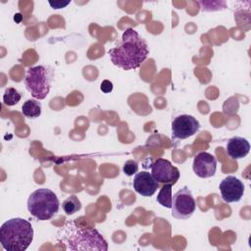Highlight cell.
Returning a JSON list of instances; mask_svg holds the SVG:
<instances>
[{"mask_svg":"<svg viewBox=\"0 0 251 251\" xmlns=\"http://www.w3.org/2000/svg\"><path fill=\"white\" fill-rule=\"evenodd\" d=\"M111 62L125 71L134 70L141 66L149 55L146 40L132 27H127L118 46L108 51Z\"/></svg>","mask_w":251,"mask_h":251,"instance_id":"cell-1","label":"cell"},{"mask_svg":"<svg viewBox=\"0 0 251 251\" xmlns=\"http://www.w3.org/2000/svg\"><path fill=\"white\" fill-rule=\"evenodd\" d=\"M56 239L67 250H108L107 241L96 228L80 226L75 221H67L57 231Z\"/></svg>","mask_w":251,"mask_h":251,"instance_id":"cell-2","label":"cell"},{"mask_svg":"<svg viewBox=\"0 0 251 251\" xmlns=\"http://www.w3.org/2000/svg\"><path fill=\"white\" fill-rule=\"evenodd\" d=\"M33 227L23 218H12L0 227V242L7 251H25L33 240Z\"/></svg>","mask_w":251,"mask_h":251,"instance_id":"cell-3","label":"cell"},{"mask_svg":"<svg viewBox=\"0 0 251 251\" xmlns=\"http://www.w3.org/2000/svg\"><path fill=\"white\" fill-rule=\"evenodd\" d=\"M59 199L49 188H38L27 198V211L38 221L52 219L59 211Z\"/></svg>","mask_w":251,"mask_h":251,"instance_id":"cell-4","label":"cell"},{"mask_svg":"<svg viewBox=\"0 0 251 251\" xmlns=\"http://www.w3.org/2000/svg\"><path fill=\"white\" fill-rule=\"evenodd\" d=\"M54 72L50 67L34 66L26 71L25 85L34 99L43 100L50 92Z\"/></svg>","mask_w":251,"mask_h":251,"instance_id":"cell-5","label":"cell"},{"mask_svg":"<svg viewBox=\"0 0 251 251\" xmlns=\"http://www.w3.org/2000/svg\"><path fill=\"white\" fill-rule=\"evenodd\" d=\"M172 216L177 220L189 219L196 209L194 197L187 186L177 190L172 198Z\"/></svg>","mask_w":251,"mask_h":251,"instance_id":"cell-6","label":"cell"},{"mask_svg":"<svg viewBox=\"0 0 251 251\" xmlns=\"http://www.w3.org/2000/svg\"><path fill=\"white\" fill-rule=\"evenodd\" d=\"M200 128V123L191 115L182 114L176 116L172 123V139L183 140L193 136Z\"/></svg>","mask_w":251,"mask_h":251,"instance_id":"cell-7","label":"cell"},{"mask_svg":"<svg viewBox=\"0 0 251 251\" xmlns=\"http://www.w3.org/2000/svg\"><path fill=\"white\" fill-rule=\"evenodd\" d=\"M151 175L159 183H172L174 185L178 180L180 173L169 160L158 158L151 164Z\"/></svg>","mask_w":251,"mask_h":251,"instance_id":"cell-8","label":"cell"},{"mask_svg":"<svg viewBox=\"0 0 251 251\" xmlns=\"http://www.w3.org/2000/svg\"><path fill=\"white\" fill-rule=\"evenodd\" d=\"M219 189L222 199L226 203H233L238 202L242 198L244 193V184L237 177L227 176L221 181Z\"/></svg>","mask_w":251,"mask_h":251,"instance_id":"cell-9","label":"cell"},{"mask_svg":"<svg viewBox=\"0 0 251 251\" xmlns=\"http://www.w3.org/2000/svg\"><path fill=\"white\" fill-rule=\"evenodd\" d=\"M192 168L197 176L201 178H209L216 173L217 159L208 152H200L194 157Z\"/></svg>","mask_w":251,"mask_h":251,"instance_id":"cell-10","label":"cell"},{"mask_svg":"<svg viewBox=\"0 0 251 251\" xmlns=\"http://www.w3.org/2000/svg\"><path fill=\"white\" fill-rule=\"evenodd\" d=\"M132 184L134 190L143 197L152 196L159 188V182L154 179L151 173L146 171L136 173Z\"/></svg>","mask_w":251,"mask_h":251,"instance_id":"cell-11","label":"cell"},{"mask_svg":"<svg viewBox=\"0 0 251 251\" xmlns=\"http://www.w3.org/2000/svg\"><path fill=\"white\" fill-rule=\"evenodd\" d=\"M250 151V144L247 139L240 136H233L227 140L226 153L234 160L244 158Z\"/></svg>","mask_w":251,"mask_h":251,"instance_id":"cell-12","label":"cell"},{"mask_svg":"<svg viewBox=\"0 0 251 251\" xmlns=\"http://www.w3.org/2000/svg\"><path fill=\"white\" fill-rule=\"evenodd\" d=\"M41 103L37 99H27L22 106V113L29 119L38 118L41 115Z\"/></svg>","mask_w":251,"mask_h":251,"instance_id":"cell-13","label":"cell"},{"mask_svg":"<svg viewBox=\"0 0 251 251\" xmlns=\"http://www.w3.org/2000/svg\"><path fill=\"white\" fill-rule=\"evenodd\" d=\"M172 183H164V185L161 187L158 195H157V202L165 207V208H171L172 207Z\"/></svg>","mask_w":251,"mask_h":251,"instance_id":"cell-14","label":"cell"},{"mask_svg":"<svg viewBox=\"0 0 251 251\" xmlns=\"http://www.w3.org/2000/svg\"><path fill=\"white\" fill-rule=\"evenodd\" d=\"M62 209L66 215H73L81 209V202L75 195H71L63 202Z\"/></svg>","mask_w":251,"mask_h":251,"instance_id":"cell-15","label":"cell"},{"mask_svg":"<svg viewBox=\"0 0 251 251\" xmlns=\"http://www.w3.org/2000/svg\"><path fill=\"white\" fill-rule=\"evenodd\" d=\"M22 94L13 87H8L5 89L3 94V102L7 106H14L20 102Z\"/></svg>","mask_w":251,"mask_h":251,"instance_id":"cell-16","label":"cell"},{"mask_svg":"<svg viewBox=\"0 0 251 251\" xmlns=\"http://www.w3.org/2000/svg\"><path fill=\"white\" fill-rule=\"evenodd\" d=\"M123 172L126 176H131L138 172V164L133 160H127L123 166Z\"/></svg>","mask_w":251,"mask_h":251,"instance_id":"cell-17","label":"cell"},{"mask_svg":"<svg viewBox=\"0 0 251 251\" xmlns=\"http://www.w3.org/2000/svg\"><path fill=\"white\" fill-rule=\"evenodd\" d=\"M100 89L102 92L104 93H110L113 90V82L108 80V79H104L101 84H100Z\"/></svg>","mask_w":251,"mask_h":251,"instance_id":"cell-18","label":"cell"},{"mask_svg":"<svg viewBox=\"0 0 251 251\" xmlns=\"http://www.w3.org/2000/svg\"><path fill=\"white\" fill-rule=\"evenodd\" d=\"M49 4L51 5V7L53 9H61V8H64L66 7L67 5L70 4V1H67V2H63V1H55V2H52L50 1Z\"/></svg>","mask_w":251,"mask_h":251,"instance_id":"cell-19","label":"cell"}]
</instances>
